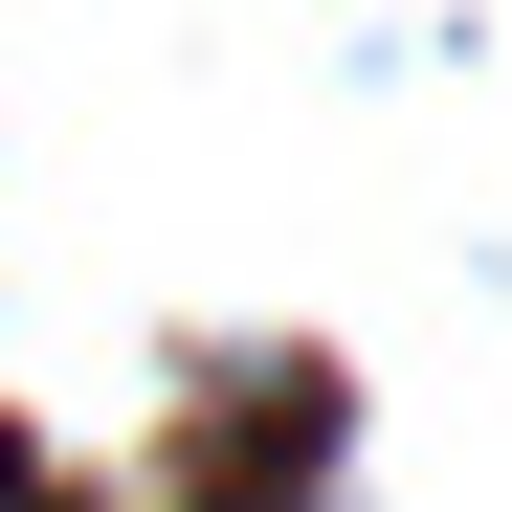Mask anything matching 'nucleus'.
Returning <instances> with one entry per match:
<instances>
[{"label":"nucleus","mask_w":512,"mask_h":512,"mask_svg":"<svg viewBox=\"0 0 512 512\" xmlns=\"http://www.w3.org/2000/svg\"><path fill=\"white\" fill-rule=\"evenodd\" d=\"M0 512H45V490H0Z\"/></svg>","instance_id":"1"}]
</instances>
